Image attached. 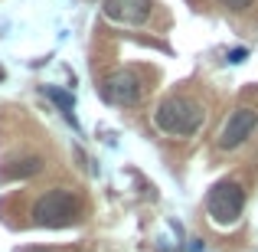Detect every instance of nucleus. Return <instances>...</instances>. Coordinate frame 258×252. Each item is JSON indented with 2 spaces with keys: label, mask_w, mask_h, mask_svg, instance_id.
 Here are the masks:
<instances>
[{
  "label": "nucleus",
  "mask_w": 258,
  "mask_h": 252,
  "mask_svg": "<svg viewBox=\"0 0 258 252\" xmlns=\"http://www.w3.org/2000/svg\"><path fill=\"white\" fill-rule=\"evenodd\" d=\"M258 128V112L252 108H239V112L229 115V121L219 131V147L222 151H235L239 144H245V138Z\"/></svg>",
  "instance_id": "4"
},
{
  "label": "nucleus",
  "mask_w": 258,
  "mask_h": 252,
  "mask_svg": "<svg viewBox=\"0 0 258 252\" xmlns=\"http://www.w3.org/2000/svg\"><path fill=\"white\" fill-rule=\"evenodd\" d=\"M39 170H43V161L39 158H23V161H17V164L4 167V180H23V177H33V174H39Z\"/></svg>",
  "instance_id": "7"
},
{
  "label": "nucleus",
  "mask_w": 258,
  "mask_h": 252,
  "mask_svg": "<svg viewBox=\"0 0 258 252\" xmlns=\"http://www.w3.org/2000/svg\"><path fill=\"white\" fill-rule=\"evenodd\" d=\"M245 210V190L239 187L235 180H219L206 196V213L213 223L219 226H232L235 220L242 216Z\"/></svg>",
  "instance_id": "3"
},
{
  "label": "nucleus",
  "mask_w": 258,
  "mask_h": 252,
  "mask_svg": "<svg viewBox=\"0 0 258 252\" xmlns=\"http://www.w3.org/2000/svg\"><path fill=\"white\" fill-rule=\"evenodd\" d=\"M79 213H82V207H79L76 193H69V190H49L33 207V223L36 226H49V229H62V226H72L79 220Z\"/></svg>",
  "instance_id": "1"
},
{
  "label": "nucleus",
  "mask_w": 258,
  "mask_h": 252,
  "mask_svg": "<svg viewBox=\"0 0 258 252\" xmlns=\"http://www.w3.org/2000/svg\"><path fill=\"white\" fill-rule=\"evenodd\" d=\"M105 13L111 20H127V23H141L151 13V0H108Z\"/></svg>",
  "instance_id": "6"
},
{
  "label": "nucleus",
  "mask_w": 258,
  "mask_h": 252,
  "mask_svg": "<svg viewBox=\"0 0 258 252\" xmlns=\"http://www.w3.org/2000/svg\"><path fill=\"white\" fill-rule=\"evenodd\" d=\"M154 121L167 134H196L203 125V108L193 98H167L154 112Z\"/></svg>",
  "instance_id": "2"
},
{
  "label": "nucleus",
  "mask_w": 258,
  "mask_h": 252,
  "mask_svg": "<svg viewBox=\"0 0 258 252\" xmlns=\"http://www.w3.org/2000/svg\"><path fill=\"white\" fill-rule=\"evenodd\" d=\"M101 95H105L111 105H134V102L141 98V79L134 76V72H114V76L105 79Z\"/></svg>",
  "instance_id": "5"
},
{
  "label": "nucleus",
  "mask_w": 258,
  "mask_h": 252,
  "mask_svg": "<svg viewBox=\"0 0 258 252\" xmlns=\"http://www.w3.org/2000/svg\"><path fill=\"white\" fill-rule=\"evenodd\" d=\"M17 252H49V249H17Z\"/></svg>",
  "instance_id": "11"
},
{
  "label": "nucleus",
  "mask_w": 258,
  "mask_h": 252,
  "mask_svg": "<svg viewBox=\"0 0 258 252\" xmlns=\"http://www.w3.org/2000/svg\"><path fill=\"white\" fill-rule=\"evenodd\" d=\"M46 95H49V98L56 102L59 108H62V115H66V118H69L72 125H76V115H72L76 102H72V95H69V92H62V88H56V85H46Z\"/></svg>",
  "instance_id": "8"
},
{
  "label": "nucleus",
  "mask_w": 258,
  "mask_h": 252,
  "mask_svg": "<svg viewBox=\"0 0 258 252\" xmlns=\"http://www.w3.org/2000/svg\"><path fill=\"white\" fill-rule=\"evenodd\" d=\"M219 4H222V7H229V10H245L252 0H219Z\"/></svg>",
  "instance_id": "9"
},
{
  "label": "nucleus",
  "mask_w": 258,
  "mask_h": 252,
  "mask_svg": "<svg viewBox=\"0 0 258 252\" xmlns=\"http://www.w3.org/2000/svg\"><path fill=\"white\" fill-rule=\"evenodd\" d=\"M0 79H4V72H0Z\"/></svg>",
  "instance_id": "12"
},
{
  "label": "nucleus",
  "mask_w": 258,
  "mask_h": 252,
  "mask_svg": "<svg viewBox=\"0 0 258 252\" xmlns=\"http://www.w3.org/2000/svg\"><path fill=\"white\" fill-rule=\"evenodd\" d=\"M245 56H248L245 49H232L229 53V63H245Z\"/></svg>",
  "instance_id": "10"
}]
</instances>
